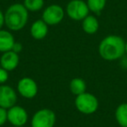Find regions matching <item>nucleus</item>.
Returning a JSON list of instances; mask_svg holds the SVG:
<instances>
[{
	"label": "nucleus",
	"instance_id": "obj_1",
	"mask_svg": "<svg viewBox=\"0 0 127 127\" xmlns=\"http://www.w3.org/2000/svg\"><path fill=\"white\" fill-rule=\"evenodd\" d=\"M98 53L103 59L114 61L125 53V41L118 35H109L100 42Z\"/></svg>",
	"mask_w": 127,
	"mask_h": 127
},
{
	"label": "nucleus",
	"instance_id": "obj_2",
	"mask_svg": "<svg viewBox=\"0 0 127 127\" xmlns=\"http://www.w3.org/2000/svg\"><path fill=\"white\" fill-rule=\"evenodd\" d=\"M28 10L22 4H13L4 12V25L11 32H18L26 25Z\"/></svg>",
	"mask_w": 127,
	"mask_h": 127
},
{
	"label": "nucleus",
	"instance_id": "obj_3",
	"mask_svg": "<svg viewBox=\"0 0 127 127\" xmlns=\"http://www.w3.org/2000/svg\"><path fill=\"white\" fill-rule=\"evenodd\" d=\"M98 105L99 103L97 97L86 92L81 95L77 96L75 99V106L77 110L85 115L95 113L98 109Z\"/></svg>",
	"mask_w": 127,
	"mask_h": 127
},
{
	"label": "nucleus",
	"instance_id": "obj_4",
	"mask_svg": "<svg viewBox=\"0 0 127 127\" xmlns=\"http://www.w3.org/2000/svg\"><path fill=\"white\" fill-rule=\"evenodd\" d=\"M56 114L51 109L44 108L34 113L31 121L32 127H54Z\"/></svg>",
	"mask_w": 127,
	"mask_h": 127
},
{
	"label": "nucleus",
	"instance_id": "obj_5",
	"mask_svg": "<svg viewBox=\"0 0 127 127\" xmlns=\"http://www.w3.org/2000/svg\"><path fill=\"white\" fill-rule=\"evenodd\" d=\"M88 5L83 0H71L67 4L65 13L71 19L75 21H82L89 15Z\"/></svg>",
	"mask_w": 127,
	"mask_h": 127
},
{
	"label": "nucleus",
	"instance_id": "obj_6",
	"mask_svg": "<svg viewBox=\"0 0 127 127\" xmlns=\"http://www.w3.org/2000/svg\"><path fill=\"white\" fill-rule=\"evenodd\" d=\"M65 11L59 4H51L44 10L42 20L48 25H56L63 21Z\"/></svg>",
	"mask_w": 127,
	"mask_h": 127
},
{
	"label": "nucleus",
	"instance_id": "obj_7",
	"mask_svg": "<svg viewBox=\"0 0 127 127\" xmlns=\"http://www.w3.org/2000/svg\"><path fill=\"white\" fill-rule=\"evenodd\" d=\"M17 90L23 97L32 99L37 96L38 92V86L35 80L32 78L25 77L18 82Z\"/></svg>",
	"mask_w": 127,
	"mask_h": 127
},
{
	"label": "nucleus",
	"instance_id": "obj_8",
	"mask_svg": "<svg viewBox=\"0 0 127 127\" xmlns=\"http://www.w3.org/2000/svg\"><path fill=\"white\" fill-rule=\"evenodd\" d=\"M7 119L13 126H24L28 121V113L25 108L14 105L7 110Z\"/></svg>",
	"mask_w": 127,
	"mask_h": 127
},
{
	"label": "nucleus",
	"instance_id": "obj_9",
	"mask_svg": "<svg viewBox=\"0 0 127 127\" xmlns=\"http://www.w3.org/2000/svg\"><path fill=\"white\" fill-rule=\"evenodd\" d=\"M18 95L12 87L6 85H0V107L8 110L16 105Z\"/></svg>",
	"mask_w": 127,
	"mask_h": 127
},
{
	"label": "nucleus",
	"instance_id": "obj_10",
	"mask_svg": "<svg viewBox=\"0 0 127 127\" xmlns=\"http://www.w3.org/2000/svg\"><path fill=\"white\" fill-rule=\"evenodd\" d=\"M18 53L13 51H9L3 53L0 58V65L7 71H14L19 64Z\"/></svg>",
	"mask_w": 127,
	"mask_h": 127
},
{
	"label": "nucleus",
	"instance_id": "obj_11",
	"mask_svg": "<svg viewBox=\"0 0 127 127\" xmlns=\"http://www.w3.org/2000/svg\"><path fill=\"white\" fill-rule=\"evenodd\" d=\"M48 26L49 25L44 23L42 19L37 20L31 26V36L36 40H42L44 37H46L48 32H49Z\"/></svg>",
	"mask_w": 127,
	"mask_h": 127
},
{
	"label": "nucleus",
	"instance_id": "obj_12",
	"mask_svg": "<svg viewBox=\"0 0 127 127\" xmlns=\"http://www.w3.org/2000/svg\"><path fill=\"white\" fill-rule=\"evenodd\" d=\"M15 42V38L11 32L2 29L0 30V52L4 53L11 51Z\"/></svg>",
	"mask_w": 127,
	"mask_h": 127
},
{
	"label": "nucleus",
	"instance_id": "obj_13",
	"mask_svg": "<svg viewBox=\"0 0 127 127\" xmlns=\"http://www.w3.org/2000/svg\"><path fill=\"white\" fill-rule=\"evenodd\" d=\"M99 23L95 16L88 15L85 18L82 20V29L86 34L92 35L98 31Z\"/></svg>",
	"mask_w": 127,
	"mask_h": 127
},
{
	"label": "nucleus",
	"instance_id": "obj_14",
	"mask_svg": "<svg viewBox=\"0 0 127 127\" xmlns=\"http://www.w3.org/2000/svg\"><path fill=\"white\" fill-rule=\"evenodd\" d=\"M71 92L75 96L81 95L86 92V83L80 78H74L71 80L69 85Z\"/></svg>",
	"mask_w": 127,
	"mask_h": 127
},
{
	"label": "nucleus",
	"instance_id": "obj_15",
	"mask_svg": "<svg viewBox=\"0 0 127 127\" xmlns=\"http://www.w3.org/2000/svg\"><path fill=\"white\" fill-rule=\"evenodd\" d=\"M115 118L121 127H127V103H122L117 107Z\"/></svg>",
	"mask_w": 127,
	"mask_h": 127
},
{
	"label": "nucleus",
	"instance_id": "obj_16",
	"mask_svg": "<svg viewBox=\"0 0 127 127\" xmlns=\"http://www.w3.org/2000/svg\"><path fill=\"white\" fill-rule=\"evenodd\" d=\"M86 4L90 11L98 15L105 7L106 0H87Z\"/></svg>",
	"mask_w": 127,
	"mask_h": 127
},
{
	"label": "nucleus",
	"instance_id": "obj_17",
	"mask_svg": "<svg viewBox=\"0 0 127 127\" xmlns=\"http://www.w3.org/2000/svg\"><path fill=\"white\" fill-rule=\"evenodd\" d=\"M24 5L28 11H38L44 7V0H25Z\"/></svg>",
	"mask_w": 127,
	"mask_h": 127
},
{
	"label": "nucleus",
	"instance_id": "obj_18",
	"mask_svg": "<svg viewBox=\"0 0 127 127\" xmlns=\"http://www.w3.org/2000/svg\"><path fill=\"white\" fill-rule=\"evenodd\" d=\"M8 121L7 119V110L0 107V127L4 125Z\"/></svg>",
	"mask_w": 127,
	"mask_h": 127
},
{
	"label": "nucleus",
	"instance_id": "obj_19",
	"mask_svg": "<svg viewBox=\"0 0 127 127\" xmlns=\"http://www.w3.org/2000/svg\"><path fill=\"white\" fill-rule=\"evenodd\" d=\"M9 71H7L6 70H4V68L0 67V84L3 85L4 84L9 78Z\"/></svg>",
	"mask_w": 127,
	"mask_h": 127
},
{
	"label": "nucleus",
	"instance_id": "obj_20",
	"mask_svg": "<svg viewBox=\"0 0 127 127\" xmlns=\"http://www.w3.org/2000/svg\"><path fill=\"white\" fill-rule=\"evenodd\" d=\"M22 50H23V46H22V44L18 42H15V44H14V45H13L12 50H11V51H15L16 53H19L22 51Z\"/></svg>",
	"mask_w": 127,
	"mask_h": 127
},
{
	"label": "nucleus",
	"instance_id": "obj_21",
	"mask_svg": "<svg viewBox=\"0 0 127 127\" xmlns=\"http://www.w3.org/2000/svg\"><path fill=\"white\" fill-rule=\"evenodd\" d=\"M4 25V13L0 10V30L2 29V27Z\"/></svg>",
	"mask_w": 127,
	"mask_h": 127
},
{
	"label": "nucleus",
	"instance_id": "obj_22",
	"mask_svg": "<svg viewBox=\"0 0 127 127\" xmlns=\"http://www.w3.org/2000/svg\"><path fill=\"white\" fill-rule=\"evenodd\" d=\"M125 53H127V42H125Z\"/></svg>",
	"mask_w": 127,
	"mask_h": 127
},
{
	"label": "nucleus",
	"instance_id": "obj_23",
	"mask_svg": "<svg viewBox=\"0 0 127 127\" xmlns=\"http://www.w3.org/2000/svg\"><path fill=\"white\" fill-rule=\"evenodd\" d=\"M13 127H24V126H13Z\"/></svg>",
	"mask_w": 127,
	"mask_h": 127
}]
</instances>
